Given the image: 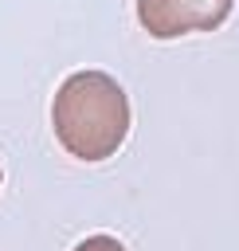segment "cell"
<instances>
[{
	"mask_svg": "<svg viewBox=\"0 0 239 251\" xmlns=\"http://www.w3.org/2000/svg\"><path fill=\"white\" fill-rule=\"evenodd\" d=\"M59 145L78 161H106L129 133V98L106 71H74L59 82L51 102Z\"/></svg>",
	"mask_w": 239,
	"mask_h": 251,
	"instance_id": "obj_1",
	"label": "cell"
},
{
	"mask_svg": "<svg viewBox=\"0 0 239 251\" xmlns=\"http://www.w3.org/2000/svg\"><path fill=\"white\" fill-rule=\"evenodd\" d=\"M231 8L235 0H137V24L153 39H180L192 31H215Z\"/></svg>",
	"mask_w": 239,
	"mask_h": 251,
	"instance_id": "obj_2",
	"label": "cell"
},
{
	"mask_svg": "<svg viewBox=\"0 0 239 251\" xmlns=\"http://www.w3.org/2000/svg\"><path fill=\"white\" fill-rule=\"evenodd\" d=\"M74 251H125V243L114 239V235H86Z\"/></svg>",
	"mask_w": 239,
	"mask_h": 251,
	"instance_id": "obj_3",
	"label": "cell"
},
{
	"mask_svg": "<svg viewBox=\"0 0 239 251\" xmlns=\"http://www.w3.org/2000/svg\"><path fill=\"white\" fill-rule=\"evenodd\" d=\"M0 180H4V169H0Z\"/></svg>",
	"mask_w": 239,
	"mask_h": 251,
	"instance_id": "obj_4",
	"label": "cell"
}]
</instances>
